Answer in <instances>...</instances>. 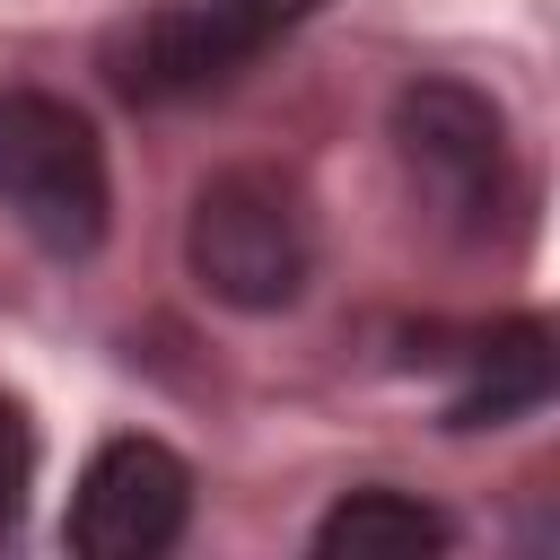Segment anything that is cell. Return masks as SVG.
<instances>
[{
	"instance_id": "7a4b0ae2",
	"label": "cell",
	"mask_w": 560,
	"mask_h": 560,
	"mask_svg": "<svg viewBox=\"0 0 560 560\" xmlns=\"http://www.w3.org/2000/svg\"><path fill=\"white\" fill-rule=\"evenodd\" d=\"M0 210L9 228L52 254L88 262L114 228V175L96 122L52 88H0Z\"/></svg>"
},
{
	"instance_id": "6da1fadb",
	"label": "cell",
	"mask_w": 560,
	"mask_h": 560,
	"mask_svg": "<svg viewBox=\"0 0 560 560\" xmlns=\"http://www.w3.org/2000/svg\"><path fill=\"white\" fill-rule=\"evenodd\" d=\"M184 271L228 315H280L315 280V210L280 166H219L184 210Z\"/></svg>"
},
{
	"instance_id": "277c9868",
	"label": "cell",
	"mask_w": 560,
	"mask_h": 560,
	"mask_svg": "<svg viewBox=\"0 0 560 560\" xmlns=\"http://www.w3.org/2000/svg\"><path fill=\"white\" fill-rule=\"evenodd\" d=\"M262 52H271V35L236 0H158V9H131L105 26L96 70L122 105H184V96L245 79Z\"/></svg>"
},
{
	"instance_id": "3957f363",
	"label": "cell",
	"mask_w": 560,
	"mask_h": 560,
	"mask_svg": "<svg viewBox=\"0 0 560 560\" xmlns=\"http://www.w3.org/2000/svg\"><path fill=\"white\" fill-rule=\"evenodd\" d=\"M385 140H394V166H402L411 201H420L446 236L481 245V236L516 210L508 114H499L481 88H464V79H411V88L394 96Z\"/></svg>"
},
{
	"instance_id": "52a82bcc",
	"label": "cell",
	"mask_w": 560,
	"mask_h": 560,
	"mask_svg": "<svg viewBox=\"0 0 560 560\" xmlns=\"http://www.w3.org/2000/svg\"><path fill=\"white\" fill-rule=\"evenodd\" d=\"M446 542H455V525L429 499L385 490V481H368V490H350V499H332L315 516V551L324 560H429Z\"/></svg>"
},
{
	"instance_id": "9c48e42d",
	"label": "cell",
	"mask_w": 560,
	"mask_h": 560,
	"mask_svg": "<svg viewBox=\"0 0 560 560\" xmlns=\"http://www.w3.org/2000/svg\"><path fill=\"white\" fill-rule=\"evenodd\" d=\"M236 9H245V18H254L271 44H280V35H298V26H306L315 9H332V0H236Z\"/></svg>"
},
{
	"instance_id": "ba28073f",
	"label": "cell",
	"mask_w": 560,
	"mask_h": 560,
	"mask_svg": "<svg viewBox=\"0 0 560 560\" xmlns=\"http://www.w3.org/2000/svg\"><path fill=\"white\" fill-rule=\"evenodd\" d=\"M26 490H35V420L18 394H0V534L26 516Z\"/></svg>"
},
{
	"instance_id": "5b68a950",
	"label": "cell",
	"mask_w": 560,
	"mask_h": 560,
	"mask_svg": "<svg viewBox=\"0 0 560 560\" xmlns=\"http://www.w3.org/2000/svg\"><path fill=\"white\" fill-rule=\"evenodd\" d=\"M192 525V464L166 438H105L70 490L61 542L79 560H158Z\"/></svg>"
},
{
	"instance_id": "8992f818",
	"label": "cell",
	"mask_w": 560,
	"mask_h": 560,
	"mask_svg": "<svg viewBox=\"0 0 560 560\" xmlns=\"http://www.w3.org/2000/svg\"><path fill=\"white\" fill-rule=\"evenodd\" d=\"M551 402V324L516 315L464 341V394L446 402V429H508Z\"/></svg>"
}]
</instances>
